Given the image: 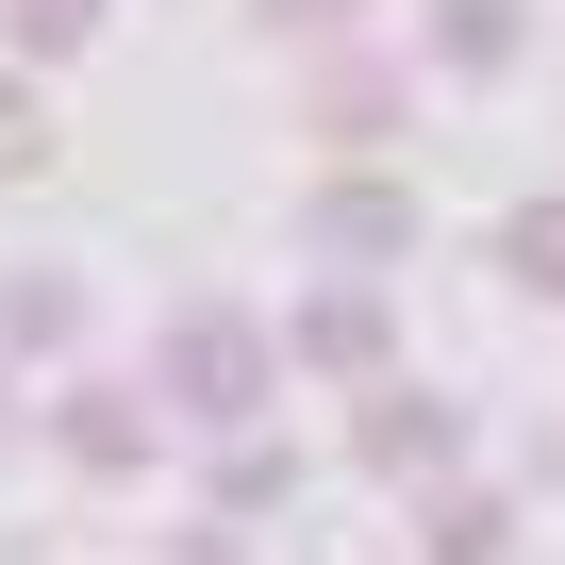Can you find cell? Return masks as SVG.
Returning a JSON list of instances; mask_svg holds the SVG:
<instances>
[{"instance_id":"6da1fadb","label":"cell","mask_w":565,"mask_h":565,"mask_svg":"<svg viewBox=\"0 0 565 565\" xmlns=\"http://www.w3.org/2000/svg\"><path fill=\"white\" fill-rule=\"evenodd\" d=\"M282 399V333H249V317H183L167 333V416L183 433H249Z\"/></svg>"},{"instance_id":"7a4b0ae2","label":"cell","mask_w":565,"mask_h":565,"mask_svg":"<svg viewBox=\"0 0 565 565\" xmlns=\"http://www.w3.org/2000/svg\"><path fill=\"white\" fill-rule=\"evenodd\" d=\"M350 449H366V466H383V482H433V466H449V449H466V416H449V399H416V383H383V399H366V416H350Z\"/></svg>"},{"instance_id":"3957f363","label":"cell","mask_w":565,"mask_h":565,"mask_svg":"<svg viewBox=\"0 0 565 565\" xmlns=\"http://www.w3.org/2000/svg\"><path fill=\"white\" fill-rule=\"evenodd\" d=\"M51 433H67V466H84V482H134V466H150V433H167V416H150V399H117V383H84V399H67V416H51Z\"/></svg>"},{"instance_id":"277c9868","label":"cell","mask_w":565,"mask_h":565,"mask_svg":"<svg viewBox=\"0 0 565 565\" xmlns=\"http://www.w3.org/2000/svg\"><path fill=\"white\" fill-rule=\"evenodd\" d=\"M282 350H300V366H333V383H350V366H383V300H366V282H350V300H317V317L282 333Z\"/></svg>"},{"instance_id":"5b68a950","label":"cell","mask_w":565,"mask_h":565,"mask_svg":"<svg viewBox=\"0 0 565 565\" xmlns=\"http://www.w3.org/2000/svg\"><path fill=\"white\" fill-rule=\"evenodd\" d=\"M399 233H416V216H399L383 183H333V200H317V249H350V266H383Z\"/></svg>"},{"instance_id":"8992f818","label":"cell","mask_w":565,"mask_h":565,"mask_svg":"<svg viewBox=\"0 0 565 565\" xmlns=\"http://www.w3.org/2000/svg\"><path fill=\"white\" fill-rule=\"evenodd\" d=\"M433 565H515V499H433Z\"/></svg>"},{"instance_id":"52a82bcc","label":"cell","mask_w":565,"mask_h":565,"mask_svg":"<svg viewBox=\"0 0 565 565\" xmlns=\"http://www.w3.org/2000/svg\"><path fill=\"white\" fill-rule=\"evenodd\" d=\"M67 333H84L67 282H0V350H67Z\"/></svg>"},{"instance_id":"ba28073f","label":"cell","mask_w":565,"mask_h":565,"mask_svg":"<svg viewBox=\"0 0 565 565\" xmlns=\"http://www.w3.org/2000/svg\"><path fill=\"white\" fill-rule=\"evenodd\" d=\"M499 266H515V282H532V300H565V200H532V216H515V233H499Z\"/></svg>"},{"instance_id":"9c48e42d","label":"cell","mask_w":565,"mask_h":565,"mask_svg":"<svg viewBox=\"0 0 565 565\" xmlns=\"http://www.w3.org/2000/svg\"><path fill=\"white\" fill-rule=\"evenodd\" d=\"M433 34H449V67H499V51H515V0H449Z\"/></svg>"},{"instance_id":"30bf717a","label":"cell","mask_w":565,"mask_h":565,"mask_svg":"<svg viewBox=\"0 0 565 565\" xmlns=\"http://www.w3.org/2000/svg\"><path fill=\"white\" fill-rule=\"evenodd\" d=\"M216 499H233V515H266V499H282V449H266V433H233V449H216Z\"/></svg>"},{"instance_id":"8fae6325","label":"cell","mask_w":565,"mask_h":565,"mask_svg":"<svg viewBox=\"0 0 565 565\" xmlns=\"http://www.w3.org/2000/svg\"><path fill=\"white\" fill-rule=\"evenodd\" d=\"M18 167H51V134H34V100H18V84H0V183H18Z\"/></svg>"},{"instance_id":"7c38bea8","label":"cell","mask_w":565,"mask_h":565,"mask_svg":"<svg viewBox=\"0 0 565 565\" xmlns=\"http://www.w3.org/2000/svg\"><path fill=\"white\" fill-rule=\"evenodd\" d=\"M18 34H34V51H84L100 18H84V0H18Z\"/></svg>"},{"instance_id":"4fadbf2b","label":"cell","mask_w":565,"mask_h":565,"mask_svg":"<svg viewBox=\"0 0 565 565\" xmlns=\"http://www.w3.org/2000/svg\"><path fill=\"white\" fill-rule=\"evenodd\" d=\"M183 565H249V548H233V532H183Z\"/></svg>"}]
</instances>
